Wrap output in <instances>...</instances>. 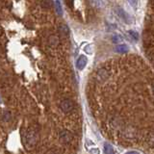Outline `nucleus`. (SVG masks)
Instances as JSON below:
<instances>
[{
    "instance_id": "19",
    "label": "nucleus",
    "mask_w": 154,
    "mask_h": 154,
    "mask_svg": "<svg viewBox=\"0 0 154 154\" xmlns=\"http://www.w3.org/2000/svg\"><path fill=\"white\" fill-rule=\"evenodd\" d=\"M125 154H141V153L138 152V151H129V152L125 153Z\"/></svg>"
},
{
    "instance_id": "5",
    "label": "nucleus",
    "mask_w": 154,
    "mask_h": 154,
    "mask_svg": "<svg viewBox=\"0 0 154 154\" xmlns=\"http://www.w3.org/2000/svg\"><path fill=\"white\" fill-rule=\"evenodd\" d=\"M71 139V135L70 133L68 131H64L61 133V136H60V140H61L63 143H68V142L70 141Z\"/></svg>"
},
{
    "instance_id": "13",
    "label": "nucleus",
    "mask_w": 154,
    "mask_h": 154,
    "mask_svg": "<svg viewBox=\"0 0 154 154\" xmlns=\"http://www.w3.org/2000/svg\"><path fill=\"white\" fill-rule=\"evenodd\" d=\"M51 5H52V2H51V0H44V3H43V6L44 8H50Z\"/></svg>"
},
{
    "instance_id": "12",
    "label": "nucleus",
    "mask_w": 154,
    "mask_h": 154,
    "mask_svg": "<svg viewBox=\"0 0 154 154\" xmlns=\"http://www.w3.org/2000/svg\"><path fill=\"white\" fill-rule=\"evenodd\" d=\"M55 7H56L57 13H58L59 15H62V14H63V10H62L61 3H60L59 0H56V1H55Z\"/></svg>"
},
{
    "instance_id": "20",
    "label": "nucleus",
    "mask_w": 154,
    "mask_h": 154,
    "mask_svg": "<svg viewBox=\"0 0 154 154\" xmlns=\"http://www.w3.org/2000/svg\"><path fill=\"white\" fill-rule=\"evenodd\" d=\"M153 92H154V85H153Z\"/></svg>"
},
{
    "instance_id": "3",
    "label": "nucleus",
    "mask_w": 154,
    "mask_h": 154,
    "mask_svg": "<svg viewBox=\"0 0 154 154\" xmlns=\"http://www.w3.org/2000/svg\"><path fill=\"white\" fill-rule=\"evenodd\" d=\"M87 63H88V59H87V57L84 56V55H81L76 61L77 68L79 69V70H83V69L85 68V66H87Z\"/></svg>"
},
{
    "instance_id": "6",
    "label": "nucleus",
    "mask_w": 154,
    "mask_h": 154,
    "mask_svg": "<svg viewBox=\"0 0 154 154\" xmlns=\"http://www.w3.org/2000/svg\"><path fill=\"white\" fill-rule=\"evenodd\" d=\"M59 38L57 37V36L55 35H52V36H50L49 38H48V44H49L51 46H57V45L59 44Z\"/></svg>"
},
{
    "instance_id": "14",
    "label": "nucleus",
    "mask_w": 154,
    "mask_h": 154,
    "mask_svg": "<svg viewBox=\"0 0 154 154\" xmlns=\"http://www.w3.org/2000/svg\"><path fill=\"white\" fill-rule=\"evenodd\" d=\"M93 4H95L97 7H101L102 6V0H92Z\"/></svg>"
},
{
    "instance_id": "4",
    "label": "nucleus",
    "mask_w": 154,
    "mask_h": 154,
    "mask_svg": "<svg viewBox=\"0 0 154 154\" xmlns=\"http://www.w3.org/2000/svg\"><path fill=\"white\" fill-rule=\"evenodd\" d=\"M107 77H108V72H107L106 69L101 68L97 71V79L98 80L104 81V80L107 79Z\"/></svg>"
},
{
    "instance_id": "2",
    "label": "nucleus",
    "mask_w": 154,
    "mask_h": 154,
    "mask_svg": "<svg viewBox=\"0 0 154 154\" xmlns=\"http://www.w3.org/2000/svg\"><path fill=\"white\" fill-rule=\"evenodd\" d=\"M116 12H117V14L119 16L120 19H122L126 23H130L131 22V19H130V17H129V15L126 13V12L123 10V9L119 8V7H117L116 8Z\"/></svg>"
},
{
    "instance_id": "18",
    "label": "nucleus",
    "mask_w": 154,
    "mask_h": 154,
    "mask_svg": "<svg viewBox=\"0 0 154 154\" xmlns=\"http://www.w3.org/2000/svg\"><path fill=\"white\" fill-rule=\"evenodd\" d=\"M128 1L133 7H136V5H137V0H128Z\"/></svg>"
},
{
    "instance_id": "16",
    "label": "nucleus",
    "mask_w": 154,
    "mask_h": 154,
    "mask_svg": "<svg viewBox=\"0 0 154 154\" xmlns=\"http://www.w3.org/2000/svg\"><path fill=\"white\" fill-rule=\"evenodd\" d=\"M88 150L90 154H99V150L96 147H95L93 149H88Z\"/></svg>"
},
{
    "instance_id": "15",
    "label": "nucleus",
    "mask_w": 154,
    "mask_h": 154,
    "mask_svg": "<svg viewBox=\"0 0 154 154\" xmlns=\"http://www.w3.org/2000/svg\"><path fill=\"white\" fill-rule=\"evenodd\" d=\"M10 117H11L10 113H5L4 116H3V120H4V122H8V120L10 119Z\"/></svg>"
},
{
    "instance_id": "7",
    "label": "nucleus",
    "mask_w": 154,
    "mask_h": 154,
    "mask_svg": "<svg viewBox=\"0 0 154 154\" xmlns=\"http://www.w3.org/2000/svg\"><path fill=\"white\" fill-rule=\"evenodd\" d=\"M128 49L129 48L126 44H119V45H117L116 48H115V50L119 53H126L128 51Z\"/></svg>"
},
{
    "instance_id": "1",
    "label": "nucleus",
    "mask_w": 154,
    "mask_h": 154,
    "mask_svg": "<svg viewBox=\"0 0 154 154\" xmlns=\"http://www.w3.org/2000/svg\"><path fill=\"white\" fill-rule=\"evenodd\" d=\"M61 108L65 113H68L73 109V102L69 99H65L61 102Z\"/></svg>"
},
{
    "instance_id": "10",
    "label": "nucleus",
    "mask_w": 154,
    "mask_h": 154,
    "mask_svg": "<svg viewBox=\"0 0 154 154\" xmlns=\"http://www.w3.org/2000/svg\"><path fill=\"white\" fill-rule=\"evenodd\" d=\"M59 31L63 35H68V33H69L68 27L66 26V24H61V25L59 26Z\"/></svg>"
},
{
    "instance_id": "8",
    "label": "nucleus",
    "mask_w": 154,
    "mask_h": 154,
    "mask_svg": "<svg viewBox=\"0 0 154 154\" xmlns=\"http://www.w3.org/2000/svg\"><path fill=\"white\" fill-rule=\"evenodd\" d=\"M104 152L105 154H116L115 153L114 147L111 146L110 144H104Z\"/></svg>"
},
{
    "instance_id": "9",
    "label": "nucleus",
    "mask_w": 154,
    "mask_h": 154,
    "mask_svg": "<svg viewBox=\"0 0 154 154\" xmlns=\"http://www.w3.org/2000/svg\"><path fill=\"white\" fill-rule=\"evenodd\" d=\"M129 37H130L131 40L134 41V43H136V41H138V39H139V35L138 33L136 31H133V30H129V31L127 32Z\"/></svg>"
},
{
    "instance_id": "11",
    "label": "nucleus",
    "mask_w": 154,
    "mask_h": 154,
    "mask_svg": "<svg viewBox=\"0 0 154 154\" xmlns=\"http://www.w3.org/2000/svg\"><path fill=\"white\" fill-rule=\"evenodd\" d=\"M112 40H113V43H115V44H119L122 41V38L120 37L119 35L115 34V35H113V37H112Z\"/></svg>"
},
{
    "instance_id": "17",
    "label": "nucleus",
    "mask_w": 154,
    "mask_h": 154,
    "mask_svg": "<svg viewBox=\"0 0 154 154\" xmlns=\"http://www.w3.org/2000/svg\"><path fill=\"white\" fill-rule=\"evenodd\" d=\"M90 47H92V45H87V46L84 48V50H85L88 54H90V53H92V50H90Z\"/></svg>"
}]
</instances>
